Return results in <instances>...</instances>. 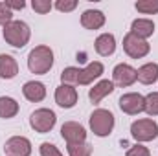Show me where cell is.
<instances>
[{
    "label": "cell",
    "instance_id": "1",
    "mask_svg": "<svg viewBox=\"0 0 158 156\" xmlns=\"http://www.w3.org/2000/svg\"><path fill=\"white\" fill-rule=\"evenodd\" d=\"M53 66V51L50 46H35L30 55H28V68L31 74H37V76H42V74H48Z\"/></svg>",
    "mask_w": 158,
    "mask_h": 156
},
{
    "label": "cell",
    "instance_id": "2",
    "mask_svg": "<svg viewBox=\"0 0 158 156\" xmlns=\"http://www.w3.org/2000/svg\"><path fill=\"white\" fill-rule=\"evenodd\" d=\"M2 35H4V40L9 46L20 50V48H24L30 42V39H31V30H30V26L24 20H11L9 24L4 26Z\"/></svg>",
    "mask_w": 158,
    "mask_h": 156
},
{
    "label": "cell",
    "instance_id": "3",
    "mask_svg": "<svg viewBox=\"0 0 158 156\" xmlns=\"http://www.w3.org/2000/svg\"><path fill=\"white\" fill-rule=\"evenodd\" d=\"M114 114L107 109H96L90 117H88V125H90V130L98 136V138H105L112 132L114 129Z\"/></svg>",
    "mask_w": 158,
    "mask_h": 156
},
{
    "label": "cell",
    "instance_id": "4",
    "mask_svg": "<svg viewBox=\"0 0 158 156\" xmlns=\"http://www.w3.org/2000/svg\"><path fill=\"white\" fill-rule=\"evenodd\" d=\"M131 136L138 142V143H145V142H153L158 138V123L151 117H143V119H136L131 125Z\"/></svg>",
    "mask_w": 158,
    "mask_h": 156
},
{
    "label": "cell",
    "instance_id": "5",
    "mask_svg": "<svg viewBox=\"0 0 158 156\" xmlns=\"http://www.w3.org/2000/svg\"><path fill=\"white\" fill-rule=\"evenodd\" d=\"M55 123H57V116H55V112L50 110V109H37V110L31 112V116H30V127H31L35 132H39V134L50 132V130L55 127Z\"/></svg>",
    "mask_w": 158,
    "mask_h": 156
},
{
    "label": "cell",
    "instance_id": "6",
    "mask_svg": "<svg viewBox=\"0 0 158 156\" xmlns=\"http://www.w3.org/2000/svg\"><path fill=\"white\" fill-rule=\"evenodd\" d=\"M123 50H125V53L129 55V57H132V59H142V57H145L149 51H151V44L147 42V40L140 39V37H136L134 33H127L125 37H123Z\"/></svg>",
    "mask_w": 158,
    "mask_h": 156
},
{
    "label": "cell",
    "instance_id": "7",
    "mask_svg": "<svg viewBox=\"0 0 158 156\" xmlns=\"http://www.w3.org/2000/svg\"><path fill=\"white\" fill-rule=\"evenodd\" d=\"M121 112L129 114V116H138L140 112H143L145 109V96L142 94H136V92H129V94H123L118 101Z\"/></svg>",
    "mask_w": 158,
    "mask_h": 156
},
{
    "label": "cell",
    "instance_id": "8",
    "mask_svg": "<svg viewBox=\"0 0 158 156\" xmlns=\"http://www.w3.org/2000/svg\"><path fill=\"white\" fill-rule=\"evenodd\" d=\"M138 79H136V68H132L131 64L127 63H119L114 66L112 70V83L114 86H119V88H127L131 84H134Z\"/></svg>",
    "mask_w": 158,
    "mask_h": 156
},
{
    "label": "cell",
    "instance_id": "9",
    "mask_svg": "<svg viewBox=\"0 0 158 156\" xmlns=\"http://www.w3.org/2000/svg\"><path fill=\"white\" fill-rule=\"evenodd\" d=\"M4 151L7 156H30L31 154V142L24 136H11L4 143Z\"/></svg>",
    "mask_w": 158,
    "mask_h": 156
},
{
    "label": "cell",
    "instance_id": "10",
    "mask_svg": "<svg viewBox=\"0 0 158 156\" xmlns=\"http://www.w3.org/2000/svg\"><path fill=\"white\" fill-rule=\"evenodd\" d=\"M61 136L66 143H83L86 142V130L77 121H66L61 127Z\"/></svg>",
    "mask_w": 158,
    "mask_h": 156
},
{
    "label": "cell",
    "instance_id": "11",
    "mask_svg": "<svg viewBox=\"0 0 158 156\" xmlns=\"http://www.w3.org/2000/svg\"><path fill=\"white\" fill-rule=\"evenodd\" d=\"M55 103L61 109H72L77 103V90L68 84H61L55 88Z\"/></svg>",
    "mask_w": 158,
    "mask_h": 156
},
{
    "label": "cell",
    "instance_id": "12",
    "mask_svg": "<svg viewBox=\"0 0 158 156\" xmlns=\"http://www.w3.org/2000/svg\"><path fill=\"white\" fill-rule=\"evenodd\" d=\"M105 72V66L103 63L99 61H94L90 64H86L85 68L79 70V84H92L96 79H99Z\"/></svg>",
    "mask_w": 158,
    "mask_h": 156
},
{
    "label": "cell",
    "instance_id": "13",
    "mask_svg": "<svg viewBox=\"0 0 158 156\" xmlns=\"http://www.w3.org/2000/svg\"><path fill=\"white\" fill-rule=\"evenodd\" d=\"M105 22H107V18H105L103 11H99V9H86L81 15V26L85 30H99L105 26Z\"/></svg>",
    "mask_w": 158,
    "mask_h": 156
},
{
    "label": "cell",
    "instance_id": "14",
    "mask_svg": "<svg viewBox=\"0 0 158 156\" xmlns=\"http://www.w3.org/2000/svg\"><path fill=\"white\" fill-rule=\"evenodd\" d=\"M112 92H114V83L109 81V79H101V81H98V83L90 88L88 97H90V101H92L94 105H98V103H101L103 97L110 96Z\"/></svg>",
    "mask_w": 158,
    "mask_h": 156
},
{
    "label": "cell",
    "instance_id": "15",
    "mask_svg": "<svg viewBox=\"0 0 158 156\" xmlns=\"http://www.w3.org/2000/svg\"><path fill=\"white\" fill-rule=\"evenodd\" d=\"M22 94H24V97H26L28 101L39 103V101H42V99L46 97V86H44L40 81H28V83H24V86H22Z\"/></svg>",
    "mask_w": 158,
    "mask_h": 156
},
{
    "label": "cell",
    "instance_id": "16",
    "mask_svg": "<svg viewBox=\"0 0 158 156\" xmlns=\"http://www.w3.org/2000/svg\"><path fill=\"white\" fill-rule=\"evenodd\" d=\"M94 48L101 57H109L116 51V37L112 33H101L94 42Z\"/></svg>",
    "mask_w": 158,
    "mask_h": 156
},
{
    "label": "cell",
    "instance_id": "17",
    "mask_svg": "<svg viewBox=\"0 0 158 156\" xmlns=\"http://www.w3.org/2000/svg\"><path fill=\"white\" fill-rule=\"evenodd\" d=\"M131 33H134L136 37L147 40L155 33V22L151 18H136L131 24Z\"/></svg>",
    "mask_w": 158,
    "mask_h": 156
},
{
    "label": "cell",
    "instance_id": "18",
    "mask_svg": "<svg viewBox=\"0 0 158 156\" xmlns=\"http://www.w3.org/2000/svg\"><path fill=\"white\" fill-rule=\"evenodd\" d=\"M19 74V63L13 55L0 53V77L2 79H13Z\"/></svg>",
    "mask_w": 158,
    "mask_h": 156
},
{
    "label": "cell",
    "instance_id": "19",
    "mask_svg": "<svg viewBox=\"0 0 158 156\" xmlns=\"http://www.w3.org/2000/svg\"><path fill=\"white\" fill-rule=\"evenodd\" d=\"M136 79L142 84H153L158 81V64L156 63H145L136 70Z\"/></svg>",
    "mask_w": 158,
    "mask_h": 156
},
{
    "label": "cell",
    "instance_id": "20",
    "mask_svg": "<svg viewBox=\"0 0 158 156\" xmlns=\"http://www.w3.org/2000/svg\"><path fill=\"white\" fill-rule=\"evenodd\" d=\"M19 103L9 97V96H0V117L4 119H11L19 114Z\"/></svg>",
    "mask_w": 158,
    "mask_h": 156
},
{
    "label": "cell",
    "instance_id": "21",
    "mask_svg": "<svg viewBox=\"0 0 158 156\" xmlns=\"http://www.w3.org/2000/svg\"><path fill=\"white\" fill-rule=\"evenodd\" d=\"M79 70L81 68H76V66H66L63 72H61V81L63 84H68V86H77L79 84Z\"/></svg>",
    "mask_w": 158,
    "mask_h": 156
},
{
    "label": "cell",
    "instance_id": "22",
    "mask_svg": "<svg viewBox=\"0 0 158 156\" xmlns=\"http://www.w3.org/2000/svg\"><path fill=\"white\" fill-rule=\"evenodd\" d=\"M136 11L143 15H156L158 13V0H138L134 4Z\"/></svg>",
    "mask_w": 158,
    "mask_h": 156
},
{
    "label": "cell",
    "instance_id": "23",
    "mask_svg": "<svg viewBox=\"0 0 158 156\" xmlns=\"http://www.w3.org/2000/svg\"><path fill=\"white\" fill-rule=\"evenodd\" d=\"M68 156H92V145L83 143H68Z\"/></svg>",
    "mask_w": 158,
    "mask_h": 156
},
{
    "label": "cell",
    "instance_id": "24",
    "mask_svg": "<svg viewBox=\"0 0 158 156\" xmlns=\"http://www.w3.org/2000/svg\"><path fill=\"white\" fill-rule=\"evenodd\" d=\"M143 112H147L151 117L158 116V92H151L145 96V109Z\"/></svg>",
    "mask_w": 158,
    "mask_h": 156
},
{
    "label": "cell",
    "instance_id": "25",
    "mask_svg": "<svg viewBox=\"0 0 158 156\" xmlns=\"http://www.w3.org/2000/svg\"><path fill=\"white\" fill-rule=\"evenodd\" d=\"M31 7H33L37 13H40V15H46V13L52 11L53 4H52L50 0H33V2H31Z\"/></svg>",
    "mask_w": 158,
    "mask_h": 156
},
{
    "label": "cell",
    "instance_id": "26",
    "mask_svg": "<svg viewBox=\"0 0 158 156\" xmlns=\"http://www.w3.org/2000/svg\"><path fill=\"white\" fill-rule=\"evenodd\" d=\"M39 153H40V156H63V153H61L53 143H48V142L40 143Z\"/></svg>",
    "mask_w": 158,
    "mask_h": 156
},
{
    "label": "cell",
    "instance_id": "27",
    "mask_svg": "<svg viewBox=\"0 0 158 156\" xmlns=\"http://www.w3.org/2000/svg\"><path fill=\"white\" fill-rule=\"evenodd\" d=\"M55 7L61 11V13H70L77 7V0H57L55 2Z\"/></svg>",
    "mask_w": 158,
    "mask_h": 156
},
{
    "label": "cell",
    "instance_id": "28",
    "mask_svg": "<svg viewBox=\"0 0 158 156\" xmlns=\"http://www.w3.org/2000/svg\"><path fill=\"white\" fill-rule=\"evenodd\" d=\"M13 20V11L6 6V2H0V26H6Z\"/></svg>",
    "mask_w": 158,
    "mask_h": 156
},
{
    "label": "cell",
    "instance_id": "29",
    "mask_svg": "<svg viewBox=\"0 0 158 156\" xmlns=\"http://www.w3.org/2000/svg\"><path fill=\"white\" fill-rule=\"evenodd\" d=\"M125 156H151V153H149V149H147L145 145L136 143V145H132V147L127 151V154Z\"/></svg>",
    "mask_w": 158,
    "mask_h": 156
},
{
    "label": "cell",
    "instance_id": "30",
    "mask_svg": "<svg viewBox=\"0 0 158 156\" xmlns=\"http://www.w3.org/2000/svg\"><path fill=\"white\" fill-rule=\"evenodd\" d=\"M6 6L11 11H17V9H24L26 7V2L24 0H6Z\"/></svg>",
    "mask_w": 158,
    "mask_h": 156
}]
</instances>
